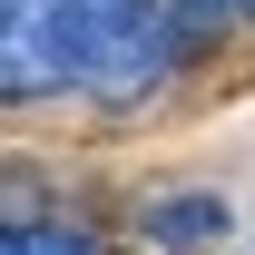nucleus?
<instances>
[{
	"label": "nucleus",
	"instance_id": "obj_1",
	"mask_svg": "<svg viewBox=\"0 0 255 255\" xmlns=\"http://www.w3.org/2000/svg\"><path fill=\"white\" fill-rule=\"evenodd\" d=\"M69 20V69L79 89H147L177 69V39H167V10L157 0H59Z\"/></svg>",
	"mask_w": 255,
	"mask_h": 255
},
{
	"label": "nucleus",
	"instance_id": "obj_2",
	"mask_svg": "<svg viewBox=\"0 0 255 255\" xmlns=\"http://www.w3.org/2000/svg\"><path fill=\"white\" fill-rule=\"evenodd\" d=\"M59 89H79L59 0H0V98H59Z\"/></svg>",
	"mask_w": 255,
	"mask_h": 255
},
{
	"label": "nucleus",
	"instance_id": "obj_3",
	"mask_svg": "<svg viewBox=\"0 0 255 255\" xmlns=\"http://www.w3.org/2000/svg\"><path fill=\"white\" fill-rule=\"evenodd\" d=\"M137 236H147V246H167V255H216L226 236H236V216H226L216 187H167V196H147V206H137Z\"/></svg>",
	"mask_w": 255,
	"mask_h": 255
},
{
	"label": "nucleus",
	"instance_id": "obj_4",
	"mask_svg": "<svg viewBox=\"0 0 255 255\" xmlns=\"http://www.w3.org/2000/svg\"><path fill=\"white\" fill-rule=\"evenodd\" d=\"M0 255H98V236H89V226L39 216V226H0Z\"/></svg>",
	"mask_w": 255,
	"mask_h": 255
},
{
	"label": "nucleus",
	"instance_id": "obj_5",
	"mask_svg": "<svg viewBox=\"0 0 255 255\" xmlns=\"http://www.w3.org/2000/svg\"><path fill=\"white\" fill-rule=\"evenodd\" d=\"M236 10H246V20H255V0H236Z\"/></svg>",
	"mask_w": 255,
	"mask_h": 255
}]
</instances>
